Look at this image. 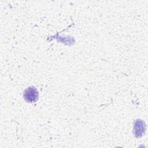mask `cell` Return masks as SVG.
<instances>
[{
  "label": "cell",
  "instance_id": "1",
  "mask_svg": "<svg viewBox=\"0 0 148 148\" xmlns=\"http://www.w3.org/2000/svg\"><path fill=\"white\" fill-rule=\"evenodd\" d=\"M23 97L27 102H35L38 99V91L35 87L30 86L24 90Z\"/></svg>",
  "mask_w": 148,
  "mask_h": 148
},
{
  "label": "cell",
  "instance_id": "2",
  "mask_svg": "<svg viewBox=\"0 0 148 148\" xmlns=\"http://www.w3.org/2000/svg\"><path fill=\"white\" fill-rule=\"evenodd\" d=\"M134 132L136 137L141 136L145 131V125L144 122L140 120H137L134 124Z\"/></svg>",
  "mask_w": 148,
  "mask_h": 148
}]
</instances>
